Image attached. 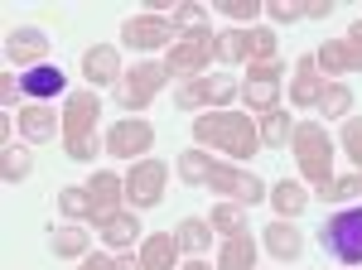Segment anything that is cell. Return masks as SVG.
I'll list each match as a JSON object with an SVG mask.
<instances>
[{"mask_svg":"<svg viewBox=\"0 0 362 270\" xmlns=\"http://www.w3.org/2000/svg\"><path fill=\"white\" fill-rule=\"evenodd\" d=\"M247 49H251L256 63H271V58H276V34H271V29H251V34H247Z\"/></svg>","mask_w":362,"mask_h":270,"instance_id":"35","label":"cell"},{"mask_svg":"<svg viewBox=\"0 0 362 270\" xmlns=\"http://www.w3.org/2000/svg\"><path fill=\"white\" fill-rule=\"evenodd\" d=\"M155 145V126L150 121H116L112 135H107V150H112L116 160H136Z\"/></svg>","mask_w":362,"mask_h":270,"instance_id":"11","label":"cell"},{"mask_svg":"<svg viewBox=\"0 0 362 270\" xmlns=\"http://www.w3.org/2000/svg\"><path fill=\"white\" fill-rule=\"evenodd\" d=\"M58 121H63V116H54V107H49V102H29V107L20 111V131H25V140H34V145L54 140Z\"/></svg>","mask_w":362,"mask_h":270,"instance_id":"17","label":"cell"},{"mask_svg":"<svg viewBox=\"0 0 362 270\" xmlns=\"http://www.w3.org/2000/svg\"><path fill=\"white\" fill-rule=\"evenodd\" d=\"M208 227L223 232V237H237V232H247V208L242 203H218L213 217H208Z\"/></svg>","mask_w":362,"mask_h":270,"instance_id":"25","label":"cell"},{"mask_svg":"<svg viewBox=\"0 0 362 270\" xmlns=\"http://www.w3.org/2000/svg\"><path fill=\"white\" fill-rule=\"evenodd\" d=\"M314 58H319V68H324V73H353V63H348V44H343V39L324 44Z\"/></svg>","mask_w":362,"mask_h":270,"instance_id":"30","label":"cell"},{"mask_svg":"<svg viewBox=\"0 0 362 270\" xmlns=\"http://www.w3.org/2000/svg\"><path fill=\"white\" fill-rule=\"evenodd\" d=\"M83 78L92 87H102V82H121V54H116L112 44H92L83 54Z\"/></svg>","mask_w":362,"mask_h":270,"instance_id":"15","label":"cell"},{"mask_svg":"<svg viewBox=\"0 0 362 270\" xmlns=\"http://www.w3.org/2000/svg\"><path fill=\"white\" fill-rule=\"evenodd\" d=\"M58 208L73 217V222H83V217H92V193L87 189H63L58 193Z\"/></svg>","mask_w":362,"mask_h":270,"instance_id":"31","label":"cell"},{"mask_svg":"<svg viewBox=\"0 0 362 270\" xmlns=\"http://www.w3.org/2000/svg\"><path fill=\"white\" fill-rule=\"evenodd\" d=\"M78 270H116V261H112V256H87Z\"/></svg>","mask_w":362,"mask_h":270,"instance_id":"43","label":"cell"},{"mask_svg":"<svg viewBox=\"0 0 362 270\" xmlns=\"http://www.w3.org/2000/svg\"><path fill=\"white\" fill-rule=\"evenodd\" d=\"M97 116H102V97L87 87V92H68V107H63V150L68 160H97Z\"/></svg>","mask_w":362,"mask_h":270,"instance_id":"3","label":"cell"},{"mask_svg":"<svg viewBox=\"0 0 362 270\" xmlns=\"http://www.w3.org/2000/svg\"><path fill=\"white\" fill-rule=\"evenodd\" d=\"M218 10H223L227 20H256V15H261V0H218Z\"/></svg>","mask_w":362,"mask_h":270,"instance_id":"38","label":"cell"},{"mask_svg":"<svg viewBox=\"0 0 362 270\" xmlns=\"http://www.w3.org/2000/svg\"><path fill=\"white\" fill-rule=\"evenodd\" d=\"M44 54H49V34H44V29L25 25V29H10V34H5V58L20 63L25 73H29V68H39Z\"/></svg>","mask_w":362,"mask_h":270,"instance_id":"10","label":"cell"},{"mask_svg":"<svg viewBox=\"0 0 362 270\" xmlns=\"http://www.w3.org/2000/svg\"><path fill=\"white\" fill-rule=\"evenodd\" d=\"M165 82H169L165 63H140V68H131V78L116 82V102L126 107V116H131V111H145L155 97H160Z\"/></svg>","mask_w":362,"mask_h":270,"instance_id":"6","label":"cell"},{"mask_svg":"<svg viewBox=\"0 0 362 270\" xmlns=\"http://www.w3.org/2000/svg\"><path fill=\"white\" fill-rule=\"evenodd\" d=\"M290 150H295V160H300V174H305L314 189L334 184V140L324 135L319 121H300L295 135H290Z\"/></svg>","mask_w":362,"mask_h":270,"instance_id":"4","label":"cell"},{"mask_svg":"<svg viewBox=\"0 0 362 270\" xmlns=\"http://www.w3.org/2000/svg\"><path fill=\"white\" fill-rule=\"evenodd\" d=\"M49 246H54V256H87L92 251V237H87L78 222H68V227H54L49 232Z\"/></svg>","mask_w":362,"mask_h":270,"instance_id":"22","label":"cell"},{"mask_svg":"<svg viewBox=\"0 0 362 270\" xmlns=\"http://www.w3.org/2000/svg\"><path fill=\"white\" fill-rule=\"evenodd\" d=\"M97 227H102V242H107V246H131L136 237H145L136 213H112L107 222H97Z\"/></svg>","mask_w":362,"mask_h":270,"instance_id":"21","label":"cell"},{"mask_svg":"<svg viewBox=\"0 0 362 270\" xmlns=\"http://www.w3.org/2000/svg\"><path fill=\"white\" fill-rule=\"evenodd\" d=\"M237 92H242V82L232 78V73H213V78H208V102H213V107H227Z\"/></svg>","mask_w":362,"mask_h":270,"instance_id":"34","label":"cell"},{"mask_svg":"<svg viewBox=\"0 0 362 270\" xmlns=\"http://www.w3.org/2000/svg\"><path fill=\"white\" fill-rule=\"evenodd\" d=\"M319 111H324V121H348V111H353V92H348L343 82H329L324 97H319Z\"/></svg>","mask_w":362,"mask_h":270,"instance_id":"26","label":"cell"},{"mask_svg":"<svg viewBox=\"0 0 362 270\" xmlns=\"http://www.w3.org/2000/svg\"><path fill=\"white\" fill-rule=\"evenodd\" d=\"M169 39H174V25H169L165 15H131V20L121 25V44H131V49H140V54L165 49Z\"/></svg>","mask_w":362,"mask_h":270,"instance_id":"9","label":"cell"},{"mask_svg":"<svg viewBox=\"0 0 362 270\" xmlns=\"http://www.w3.org/2000/svg\"><path fill=\"white\" fill-rule=\"evenodd\" d=\"M174 237H179V251H203L208 246V222L203 217H184Z\"/></svg>","mask_w":362,"mask_h":270,"instance_id":"29","label":"cell"},{"mask_svg":"<svg viewBox=\"0 0 362 270\" xmlns=\"http://www.w3.org/2000/svg\"><path fill=\"white\" fill-rule=\"evenodd\" d=\"M343 44H348V63H353V73H358L362 68V20H353V29H348Z\"/></svg>","mask_w":362,"mask_h":270,"instance_id":"40","label":"cell"},{"mask_svg":"<svg viewBox=\"0 0 362 270\" xmlns=\"http://www.w3.org/2000/svg\"><path fill=\"white\" fill-rule=\"evenodd\" d=\"M343 150H348V160H358L362 174V121H343Z\"/></svg>","mask_w":362,"mask_h":270,"instance_id":"39","label":"cell"},{"mask_svg":"<svg viewBox=\"0 0 362 270\" xmlns=\"http://www.w3.org/2000/svg\"><path fill=\"white\" fill-rule=\"evenodd\" d=\"M319 242L324 251L343 261V266H362V208H343L324 222V232H319Z\"/></svg>","mask_w":362,"mask_h":270,"instance_id":"5","label":"cell"},{"mask_svg":"<svg viewBox=\"0 0 362 270\" xmlns=\"http://www.w3.org/2000/svg\"><path fill=\"white\" fill-rule=\"evenodd\" d=\"M174 102H179V107H184V111L203 107V102H208V78H194V82H184V87L174 92Z\"/></svg>","mask_w":362,"mask_h":270,"instance_id":"36","label":"cell"},{"mask_svg":"<svg viewBox=\"0 0 362 270\" xmlns=\"http://www.w3.org/2000/svg\"><path fill=\"white\" fill-rule=\"evenodd\" d=\"M208 58H218V49H213V34L208 29H198V34H184L179 44H169V73L174 78H194L198 68H208Z\"/></svg>","mask_w":362,"mask_h":270,"instance_id":"8","label":"cell"},{"mask_svg":"<svg viewBox=\"0 0 362 270\" xmlns=\"http://www.w3.org/2000/svg\"><path fill=\"white\" fill-rule=\"evenodd\" d=\"M87 193H92V222H107L112 213H121L116 203L126 198V179H116V174H92Z\"/></svg>","mask_w":362,"mask_h":270,"instance_id":"14","label":"cell"},{"mask_svg":"<svg viewBox=\"0 0 362 270\" xmlns=\"http://www.w3.org/2000/svg\"><path fill=\"white\" fill-rule=\"evenodd\" d=\"M165 179H169V164L165 160H140L131 164L126 174V198H131V213L136 208H155L165 198Z\"/></svg>","mask_w":362,"mask_h":270,"instance_id":"7","label":"cell"},{"mask_svg":"<svg viewBox=\"0 0 362 270\" xmlns=\"http://www.w3.org/2000/svg\"><path fill=\"white\" fill-rule=\"evenodd\" d=\"M213 49H218V58H223V63H242V58L251 54L242 29H223V34H213Z\"/></svg>","mask_w":362,"mask_h":270,"instance_id":"28","label":"cell"},{"mask_svg":"<svg viewBox=\"0 0 362 270\" xmlns=\"http://www.w3.org/2000/svg\"><path fill=\"white\" fill-rule=\"evenodd\" d=\"M20 87H25V97H34V102H49V97H58L68 87V78H63V68H54V63H39V68H29L25 78H20Z\"/></svg>","mask_w":362,"mask_h":270,"instance_id":"16","label":"cell"},{"mask_svg":"<svg viewBox=\"0 0 362 270\" xmlns=\"http://www.w3.org/2000/svg\"><path fill=\"white\" fill-rule=\"evenodd\" d=\"M184 270H208V261H189V266H184Z\"/></svg>","mask_w":362,"mask_h":270,"instance_id":"45","label":"cell"},{"mask_svg":"<svg viewBox=\"0 0 362 270\" xmlns=\"http://www.w3.org/2000/svg\"><path fill=\"white\" fill-rule=\"evenodd\" d=\"M362 193V174H348V179H334V184H324L319 198L324 203H348V198H358Z\"/></svg>","mask_w":362,"mask_h":270,"instance_id":"32","label":"cell"},{"mask_svg":"<svg viewBox=\"0 0 362 270\" xmlns=\"http://www.w3.org/2000/svg\"><path fill=\"white\" fill-rule=\"evenodd\" d=\"M256 131H261V145H266V150H285V140L295 135V121H290L285 111H266Z\"/></svg>","mask_w":362,"mask_h":270,"instance_id":"23","label":"cell"},{"mask_svg":"<svg viewBox=\"0 0 362 270\" xmlns=\"http://www.w3.org/2000/svg\"><path fill=\"white\" fill-rule=\"evenodd\" d=\"M116 270H140V261H131V256H121V261H116Z\"/></svg>","mask_w":362,"mask_h":270,"instance_id":"44","label":"cell"},{"mask_svg":"<svg viewBox=\"0 0 362 270\" xmlns=\"http://www.w3.org/2000/svg\"><path fill=\"white\" fill-rule=\"evenodd\" d=\"M194 140L198 145H218L232 160H251L261 150V131H256V121H247L242 111H203L194 121Z\"/></svg>","mask_w":362,"mask_h":270,"instance_id":"2","label":"cell"},{"mask_svg":"<svg viewBox=\"0 0 362 270\" xmlns=\"http://www.w3.org/2000/svg\"><path fill=\"white\" fill-rule=\"evenodd\" d=\"M271 203H276V213L290 222V217H300L309 208V193L300 189V184H290V179H285V184H276V189H271Z\"/></svg>","mask_w":362,"mask_h":270,"instance_id":"24","label":"cell"},{"mask_svg":"<svg viewBox=\"0 0 362 270\" xmlns=\"http://www.w3.org/2000/svg\"><path fill=\"white\" fill-rule=\"evenodd\" d=\"M174 261H179V237H169V232L145 237V246H140V270H174Z\"/></svg>","mask_w":362,"mask_h":270,"instance_id":"18","label":"cell"},{"mask_svg":"<svg viewBox=\"0 0 362 270\" xmlns=\"http://www.w3.org/2000/svg\"><path fill=\"white\" fill-rule=\"evenodd\" d=\"M266 251H271V256H280V261H295V256L305 251V237H300L285 217H276V222L266 227Z\"/></svg>","mask_w":362,"mask_h":270,"instance_id":"19","label":"cell"},{"mask_svg":"<svg viewBox=\"0 0 362 270\" xmlns=\"http://www.w3.org/2000/svg\"><path fill=\"white\" fill-rule=\"evenodd\" d=\"M276 92H280V68H276V63H256V68H247V82H242L247 107L276 111Z\"/></svg>","mask_w":362,"mask_h":270,"instance_id":"12","label":"cell"},{"mask_svg":"<svg viewBox=\"0 0 362 270\" xmlns=\"http://www.w3.org/2000/svg\"><path fill=\"white\" fill-rule=\"evenodd\" d=\"M15 92H25V87L15 82V73H5V78H0V102L10 107V102H15Z\"/></svg>","mask_w":362,"mask_h":270,"instance_id":"42","label":"cell"},{"mask_svg":"<svg viewBox=\"0 0 362 270\" xmlns=\"http://www.w3.org/2000/svg\"><path fill=\"white\" fill-rule=\"evenodd\" d=\"M29 169H34L29 150H15V145H5V155H0V179H5V184H20V179H29Z\"/></svg>","mask_w":362,"mask_h":270,"instance_id":"27","label":"cell"},{"mask_svg":"<svg viewBox=\"0 0 362 270\" xmlns=\"http://www.w3.org/2000/svg\"><path fill=\"white\" fill-rule=\"evenodd\" d=\"M266 15L276 25H295V20H305V5H295V0H266Z\"/></svg>","mask_w":362,"mask_h":270,"instance_id":"37","label":"cell"},{"mask_svg":"<svg viewBox=\"0 0 362 270\" xmlns=\"http://www.w3.org/2000/svg\"><path fill=\"white\" fill-rule=\"evenodd\" d=\"M179 179H184V184H208V189L223 193L227 203H242V208H251V203L266 198V184H261L256 174L208 160L203 150H184V155H179Z\"/></svg>","mask_w":362,"mask_h":270,"instance_id":"1","label":"cell"},{"mask_svg":"<svg viewBox=\"0 0 362 270\" xmlns=\"http://www.w3.org/2000/svg\"><path fill=\"white\" fill-rule=\"evenodd\" d=\"M169 25L198 34V29H208V10L203 5H179V10H169Z\"/></svg>","mask_w":362,"mask_h":270,"instance_id":"33","label":"cell"},{"mask_svg":"<svg viewBox=\"0 0 362 270\" xmlns=\"http://www.w3.org/2000/svg\"><path fill=\"white\" fill-rule=\"evenodd\" d=\"M324 87H329V82H319V58H314V54H305L300 63H295V82H290V102H295V107H319Z\"/></svg>","mask_w":362,"mask_h":270,"instance_id":"13","label":"cell"},{"mask_svg":"<svg viewBox=\"0 0 362 270\" xmlns=\"http://www.w3.org/2000/svg\"><path fill=\"white\" fill-rule=\"evenodd\" d=\"M329 15H334L329 0H305V20H329Z\"/></svg>","mask_w":362,"mask_h":270,"instance_id":"41","label":"cell"},{"mask_svg":"<svg viewBox=\"0 0 362 270\" xmlns=\"http://www.w3.org/2000/svg\"><path fill=\"white\" fill-rule=\"evenodd\" d=\"M218 270H256V242H251V232L227 237L223 256H218Z\"/></svg>","mask_w":362,"mask_h":270,"instance_id":"20","label":"cell"}]
</instances>
